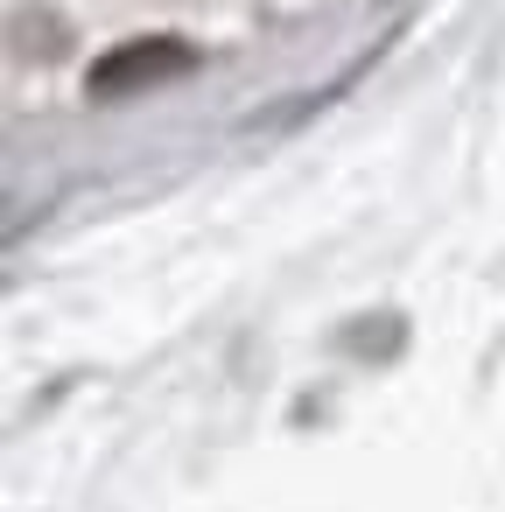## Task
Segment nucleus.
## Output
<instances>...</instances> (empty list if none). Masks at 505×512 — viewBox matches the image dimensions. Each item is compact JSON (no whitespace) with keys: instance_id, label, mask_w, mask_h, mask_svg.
Returning a JSON list of instances; mask_svg holds the SVG:
<instances>
[{"instance_id":"obj_1","label":"nucleus","mask_w":505,"mask_h":512,"mask_svg":"<svg viewBox=\"0 0 505 512\" xmlns=\"http://www.w3.org/2000/svg\"><path fill=\"white\" fill-rule=\"evenodd\" d=\"M197 64V50L190 43H176V36H148V43H120V50H106L99 64H92V99H127V92H148V85H169V78H183Z\"/></svg>"}]
</instances>
